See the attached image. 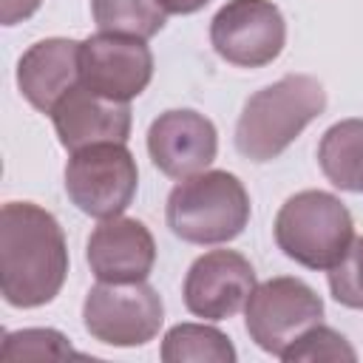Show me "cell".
Masks as SVG:
<instances>
[{"label":"cell","instance_id":"5b68a950","mask_svg":"<svg viewBox=\"0 0 363 363\" xmlns=\"http://www.w3.org/2000/svg\"><path fill=\"white\" fill-rule=\"evenodd\" d=\"M139 187V167L122 142L74 150L65 164V193L77 210L94 218L122 216Z\"/></svg>","mask_w":363,"mask_h":363},{"label":"cell","instance_id":"ac0fdd59","mask_svg":"<svg viewBox=\"0 0 363 363\" xmlns=\"http://www.w3.org/2000/svg\"><path fill=\"white\" fill-rule=\"evenodd\" d=\"M3 360H65L79 357L68 337L57 329H20L9 332L0 349Z\"/></svg>","mask_w":363,"mask_h":363},{"label":"cell","instance_id":"9c48e42d","mask_svg":"<svg viewBox=\"0 0 363 363\" xmlns=\"http://www.w3.org/2000/svg\"><path fill=\"white\" fill-rule=\"evenodd\" d=\"M153 79V54L142 37L99 31L79 45V85L88 91L130 102Z\"/></svg>","mask_w":363,"mask_h":363},{"label":"cell","instance_id":"30bf717a","mask_svg":"<svg viewBox=\"0 0 363 363\" xmlns=\"http://www.w3.org/2000/svg\"><path fill=\"white\" fill-rule=\"evenodd\" d=\"M255 289L252 264L235 250H210L199 255L184 275V306L204 320H227L244 309Z\"/></svg>","mask_w":363,"mask_h":363},{"label":"cell","instance_id":"6da1fadb","mask_svg":"<svg viewBox=\"0 0 363 363\" xmlns=\"http://www.w3.org/2000/svg\"><path fill=\"white\" fill-rule=\"evenodd\" d=\"M68 275V244L60 221L34 201L0 210V286L6 303L34 309L51 303Z\"/></svg>","mask_w":363,"mask_h":363},{"label":"cell","instance_id":"7c38bea8","mask_svg":"<svg viewBox=\"0 0 363 363\" xmlns=\"http://www.w3.org/2000/svg\"><path fill=\"white\" fill-rule=\"evenodd\" d=\"M85 258L96 281H108V284L147 281L156 264V241L139 218L113 216V218H102L94 227Z\"/></svg>","mask_w":363,"mask_h":363},{"label":"cell","instance_id":"8992f818","mask_svg":"<svg viewBox=\"0 0 363 363\" xmlns=\"http://www.w3.org/2000/svg\"><path fill=\"white\" fill-rule=\"evenodd\" d=\"M164 320V303L147 281L108 284L99 281L88 289L82 303L85 332L108 346H145L153 340Z\"/></svg>","mask_w":363,"mask_h":363},{"label":"cell","instance_id":"2e32d148","mask_svg":"<svg viewBox=\"0 0 363 363\" xmlns=\"http://www.w3.org/2000/svg\"><path fill=\"white\" fill-rule=\"evenodd\" d=\"M235 357L230 337L204 323H179L162 340L164 363H235Z\"/></svg>","mask_w":363,"mask_h":363},{"label":"cell","instance_id":"9a60e30c","mask_svg":"<svg viewBox=\"0 0 363 363\" xmlns=\"http://www.w3.org/2000/svg\"><path fill=\"white\" fill-rule=\"evenodd\" d=\"M323 176L349 193H363V119L335 122L318 145Z\"/></svg>","mask_w":363,"mask_h":363},{"label":"cell","instance_id":"3957f363","mask_svg":"<svg viewBox=\"0 0 363 363\" xmlns=\"http://www.w3.org/2000/svg\"><path fill=\"white\" fill-rule=\"evenodd\" d=\"M167 227L187 244H227L250 224V196L238 176L201 170L179 179L164 204Z\"/></svg>","mask_w":363,"mask_h":363},{"label":"cell","instance_id":"44dd1931","mask_svg":"<svg viewBox=\"0 0 363 363\" xmlns=\"http://www.w3.org/2000/svg\"><path fill=\"white\" fill-rule=\"evenodd\" d=\"M43 0H3V26H14L26 17H31L40 9Z\"/></svg>","mask_w":363,"mask_h":363},{"label":"cell","instance_id":"ba28073f","mask_svg":"<svg viewBox=\"0 0 363 363\" xmlns=\"http://www.w3.org/2000/svg\"><path fill=\"white\" fill-rule=\"evenodd\" d=\"M210 43L230 65L261 68L284 51L286 23L272 0H230L210 23Z\"/></svg>","mask_w":363,"mask_h":363},{"label":"cell","instance_id":"d6986e66","mask_svg":"<svg viewBox=\"0 0 363 363\" xmlns=\"http://www.w3.org/2000/svg\"><path fill=\"white\" fill-rule=\"evenodd\" d=\"M284 363H318V360H357V352L349 346V340L323 326V323H315L309 326L295 343L286 346V352L281 354Z\"/></svg>","mask_w":363,"mask_h":363},{"label":"cell","instance_id":"ffe728a7","mask_svg":"<svg viewBox=\"0 0 363 363\" xmlns=\"http://www.w3.org/2000/svg\"><path fill=\"white\" fill-rule=\"evenodd\" d=\"M332 298L349 309H363V238H354L337 267L329 269Z\"/></svg>","mask_w":363,"mask_h":363},{"label":"cell","instance_id":"7402d4cb","mask_svg":"<svg viewBox=\"0 0 363 363\" xmlns=\"http://www.w3.org/2000/svg\"><path fill=\"white\" fill-rule=\"evenodd\" d=\"M156 3L164 9V14H193L204 9L210 0H156Z\"/></svg>","mask_w":363,"mask_h":363},{"label":"cell","instance_id":"52a82bcc","mask_svg":"<svg viewBox=\"0 0 363 363\" xmlns=\"http://www.w3.org/2000/svg\"><path fill=\"white\" fill-rule=\"evenodd\" d=\"M323 301L301 278L278 275L264 284H255L252 295L244 303L247 335L267 354L281 357L289 343H295L309 326L320 323Z\"/></svg>","mask_w":363,"mask_h":363},{"label":"cell","instance_id":"5bb4252c","mask_svg":"<svg viewBox=\"0 0 363 363\" xmlns=\"http://www.w3.org/2000/svg\"><path fill=\"white\" fill-rule=\"evenodd\" d=\"M79 45L68 37H48L20 57L17 88L31 108L51 116L57 102L79 85Z\"/></svg>","mask_w":363,"mask_h":363},{"label":"cell","instance_id":"4fadbf2b","mask_svg":"<svg viewBox=\"0 0 363 363\" xmlns=\"http://www.w3.org/2000/svg\"><path fill=\"white\" fill-rule=\"evenodd\" d=\"M51 119H54L60 145L68 153L82 150L88 145H102V142L125 145L130 136V105L99 96L85 85H77L74 91H68L51 111Z\"/></svg>","mask_w":363,"mask_h":363},{"label":"cell","instance_id":"8fae6325","mask_svg":"<svg viewBox=\"0 0 363 363\" xmlns=\"http://www.w3.org/2000/svg\"><path fill=\"white\" fill-rule=\"evenodd\" d=\"M147 153L170 179H187L207 170L218 153L216 125L190 108L159 113L147 128Z\"/></svg>","mask_w":363,"mask_h":363},{"label":"cell","instance_id":"277c9868","mask_svg":"<svg viewBox=\"0 0 363 363\" xmlns=\"http://www.w3.org/2000/svg\"><path fill=\"white\" fill-rule=\"evenodd\" d=\"M272 233L286 258L306 269L329 272L349 252L354 221L337 196L326 190H301L281 204Z\"/></svg>","mask_w":363,"mask_h":363},{"label":"cell","instance_id":"7a4b0ae2","mask_svg":"<svg viewBox=\"0 0 363 363\" xmlns=\"http://www.w3.org/2000/svg\"><path fill=\"white\" fill-rule=\"evenodd\" d=\"M326 108L323 85L309 74H286L255 91L235 122V147L250 162L278 159Z\"/></svg>","mask_w":363,"mask_h":363},{"label":"cell","instance_id":"e0dca14e","mask_svg":"<svg viewBox=\"0 0 363 363\" xmlns=\"http://www.w3.org/2000/svg\"><path fill=\"white\" fill-rule=\"evenodd\" d=\"M94 23L99 31L130 34L150 40L164 28V9L156 0H91Z\"/></svg>","mask_w":363,"mask_h":363}]
</instances>
